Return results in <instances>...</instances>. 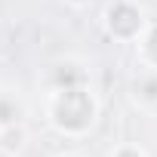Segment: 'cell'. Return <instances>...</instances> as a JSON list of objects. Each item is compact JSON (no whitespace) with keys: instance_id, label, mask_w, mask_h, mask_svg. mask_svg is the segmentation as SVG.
<instances>
[{"instance_id":"cell-7","label":"cell","mask_w":157,"mask_h":157,"mask_svg":"<svg viewBox=\"0 0 157 157\" xmlns=\"http://www.w3.org/2000/svg\"><path fill=\"white\" fill-rule=\"evenodd\" d=\"M59 157H83V154H80V151H62Z\"/></svg>"},{"instance_id":"cell-6","label":"cell","mask_w":157,"mask_h":157,"mask_svg":"<svg viewBox=\"0 0 157 157\" xmlns=\"http://www.w3.org/2000/svg\"><path fill=\"white\" fill-rule=\"evenodd\" d=\"M108 157H148L136 142H123V145H117V148H111L108 151Z\"/></svg>"},{"instance_id":"cell-4","label":"cell","mask_w":157,"mask_h":157,"mask_svg":"<svg viewBox=\"0 0 157 157\" xmlns=\"http://www.w3.org/2000/svg\"><path fill=\"white\" fill-rule=\"evenodd\" d=\"M136 56H139L142 68L157 71V25H148L142 31V37L136 40Z\"/></svg>"},{"instance_id":"cell-5","label":"cell","mask_w":157,"mask_h":157,"mask_svg":"<svg viewBox=\"0 0 157 157\" xmlns=\"http://www.w3.org/2000/svg\"><path fill=\"white\" fill-rule=\"evenodd\" d=\"M132 93H136V99L142 102V105H151V108H157V71H142V77L132 83Z\"/></svg>"},{"instance_id":"cell-3","label":"cell","mask_w":157,"mask_h":157,"mask_svg":"<svg viewBox=\"0 0 157 157\" xmlns=\"http://www.w3.org/2000/svg\"><path fill=\"white\" fill-rule=\"evenodd\" d=\"M25 117H28L25 96L19 90H13V86H0V132L25 126Z\"/></svg>"},{"instance_id":"cell-2","label":"cell","mask_w":157,"mask_h":157,"mask_svg":"<svg viewBox=\"0 0 157 157\" xmlns=\"http://www.w3.org/2000/svg\"><path fill=\"white\" fill-rule=\"evenodd\" d=\"M105 28H108L111 37L136 43V40L142 37V31L148 28V22H145V16H142V10H139L136 3L120 0V3L108 6V13H105Z\"/></svg>"},{"instance_id":"cell-1","label":"cell","mask_w":157,"mask_h":157,"mask_svg":"<svg viewBox=\"0 0 157 157\" xmlns=\"http://www.w3.org/2000/svg\"><path fill=\"white\" fill-rule=\"evenodd\" d=\"M43 111L49 126L65 139H83L99 123V99L90 86V71L77 59H62L46 71Z\"/></svg>"}]
</instances>
